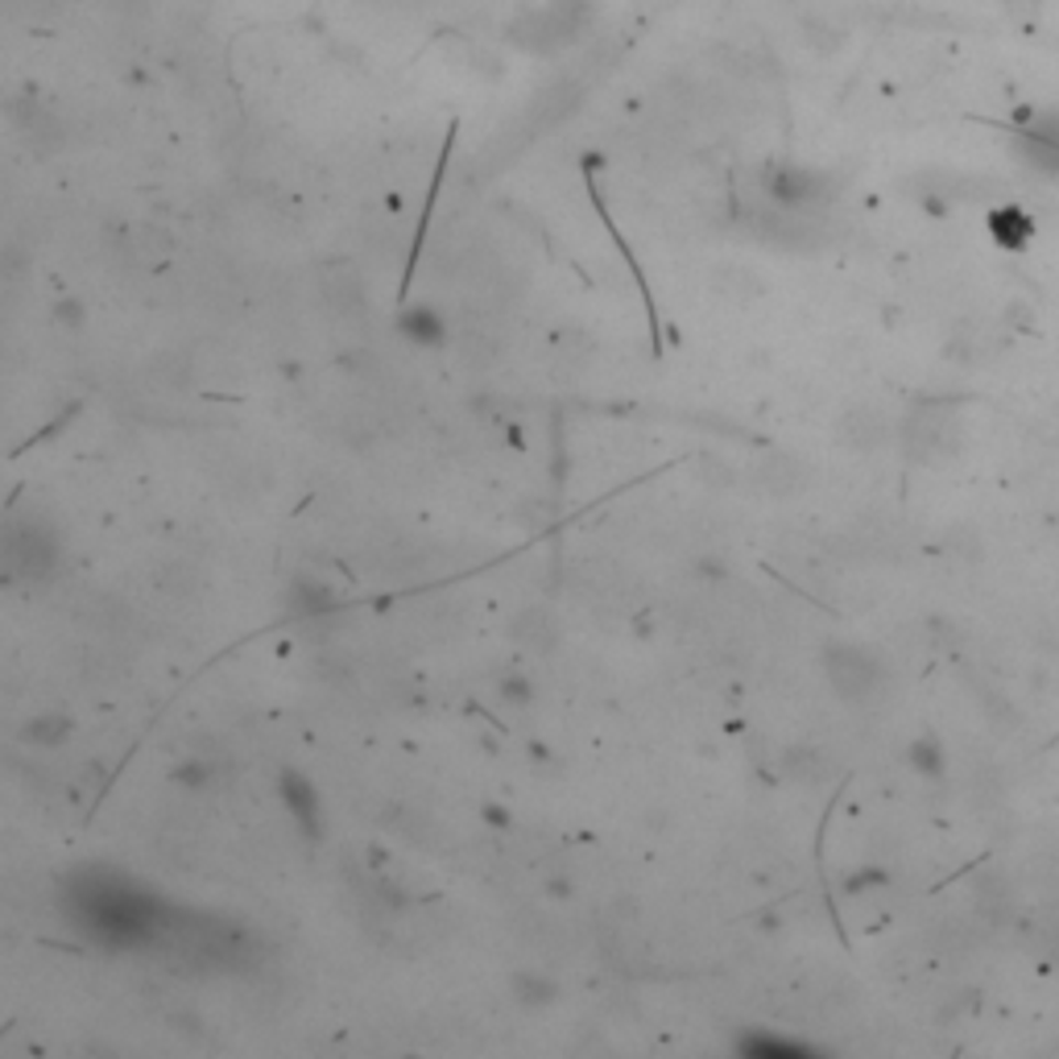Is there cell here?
Here are the masks:
<instances>
[{"mask_svg":"<svg viewBox=\"0 0 1059 1059\" xmlns=\"http://www.w3.org/2000/svg\"><path fill=\"white\" fill-rule=\"evenodd\" d=\"M906 444L915 447V456H922V460L948 456L957 444V418L948 411H919V418L906 430Z\"/></svg>","mask_w":1059,"mask_h":1059,"instance_id":"obj_2","label":"cell"},{"mask_svg":"<svg viewBox=\"0 0 1059 1059\" xmlns=\"http://www.w3.org/2000/svg\"><path fill=\"white\" fill-rule=\"evenodd\" d=\"M1014 150L1023 154L1030 171L1059 178V117L1039 120L1035 129H1018L1014 133Z\"/></svg>","mask_w":1059,"mask_h":1059,"instance_id":"obj_1","label":"cell"},{"mask_svg":"<svg viewBox=\"0 0 1059 1059\" xmlns=\"http://www.w3.org/2000/svg\"><path fill=\"white\" fill-rule=\"evenodd\" d=\"M990 232H993V240H997V244H1006V249H1023L1026 240L1035 237V223H1030V216H1026L1023 207L1006 204V207H997V211L990 216Z\"/></svg>","mask_w":1059,"mask_h":1059,"instance_id":"obj_4","label":"cell"},{"mask_svg":"<svg viewBox=\"0 0 1059 1059\" xmlns=\"http://www.w3.org/2000/svg\"><path fill=\"white\" fill-rule=\"evenodd\" d=\"M402 331H411L414 340L430 343V340H439V331H444V327H439V319H435V315L423 307V310H411V315L402 319Z\"/></svg>","mask_w":1059,"mask_h":1059,"instance_id":"obj_5","label":"cell"},{"mask_svg":"<svg viewBox=\"0 0 1059 1059\" xmlns=\"http://www.w3.org/2000/svg\"><path fill=\"white\" fill-rule=\"evenodd\" d=\"M832 675H837V687L849 700H861V696H870L873 687L882 684V667L873 658H865L861 649H840L837 663H832Z\"/></svg>","mask_w":1059,"mask_h":1059,"instance_id":"obj_3","label":"cell"}]
</instances>
